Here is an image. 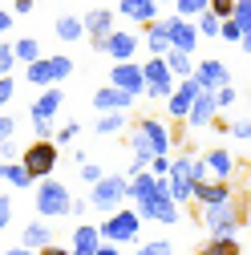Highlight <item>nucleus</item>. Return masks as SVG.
I'll use <instances>...</instances> for the list:
<instances>
[{"instance_id":"53","label":"nucleus","mask_w":251,"mask_h":255,"mask_svg":"<svg viewBox=\"0 0 251 255\" xmlns=\"http://www.w3.org/2000/svg\"><path fill=\"white\" fill-rule=\"evenodd\" d=\"M0 255H37V251H28V247H12V251H0Z\"/></svg>"},{"instance_id":"1","label":"nucleus","mask_w":251,"mask_h":255,"mask_svg":"<svg viewBox=\"0 0 251 255\" xmlns=\"http://www.w3.org/2000/svg\"><path fill=\"white\" fill-rule=\"evenodd\" d=\"M130 199H134V211H138L142 219L166 223V227L178 223V203H174V195H170L166 178H154L150 170L134 174V178H130Z\"/></svg>"},{"instance_id":"3","label":"nucleus","mask_w":251,"mask_h":255,"mask_svg":"<svg viewBox=\"0 0 251 255\" xmlns=\"http://www.w3.org/2000/svg\"><path fill=\"white\" fill-rule=\"evenodd\" d=\"M203 178H207V162H203V158H191V154L174 158L170 174H166V186H170L174 203H186V199L195 195V182H203Z\"/></svg>"},{"instance_id":"31","label":"nucleus","mask_w":251,"mask_h":255,"mask_svg":"<svg viewBox=\"0 0 251 255\" xmlns=\"http://www.w3.org/2000/svg\"><path fill=\"white\" fill-rule=\"evenodd\" d=\"M126 130V114H102L98 118V134H118Z\"/></svg>"},{"instance_id":"26","label":"nucleus","mask_w":251,"mask_h":255,"mask_svg":"<svg viewBox=\"0 0 251 255\" xmlns=\"http://www.w3.org/2000/svg\"><path fill=\"white\" fill-rule=\"evenodd\" d=\"M146 28H150V33H146V45H150V53H154V57H162V53H170V37H166V28H162V20H150Z\"/></svg>"},{"instance_id":"35","label":"nucleus","mask_w":251,"mask_h":255,"mask_svg":"<svg viewBox=\"0 0 251 255\" xmlns=\"http://www.w3.org/2000/svg\"><path fill=\"white\" fill-rule=\"evenodd\" d=\"M12 65H16L12 45H4V41H0V77H8V73H12Z\"/></svg>"},{"instance_id":"22","label":"nucleus","mask_w":251,"mask_h":255,"mask_svg":"<svg viewBox=\"0 0 251 255\" xmlns=\"http://www.w3.org/2000/svg\"><path fill=\"white\" fill-rule=\"evenodd\" d=\"M199 255H239V235H207L199 243Z\"/></svg>"},{"instance_id":"21","label":"nucleus","mask_w":251,"mask_h":255,"mask_svg":"<svg viewBox=\"0 0 251 255\" xmlns=\"http://www.w3.org/2000/svg\"><path fill=\"white\" fill-rule=\"evenodd\" d=\"M215 110H219V102H215V93H199L195 98V106H191V114H186V122L191 126H211V118H215Z\"/></svg>"},{"instance_id":"18","label":"nucleus","mask_w":251,"mask_h":255,"mask_svg":"<svg viewBox=\"0 0 251 255\" xmlns=\"http://www.w3.org/2000/svg\"><path fill=\"white\" fill-rule=\"evenodd\" d=\"M61 102H65V93H61L57 85H49V89L41 93V98H37L33 106H28V114H33V122H53V114L61 110Z\"/></svg>"},{"instance_id":"15","label":"nucleus","mask_w":251,"mask_h":255,"mask_svg":"<svg viewBox=\"0 0 251 255\" xmlns=\"http://www.w3.org/2000/svg\"><path fill=\"white\" fill-rule=\"evenodd\" d=\"M98 53H110L114 61H134V53H138V37H134V33H118V28H114V33L98 45Z\"/></svg>"},{"instance_id":"30","label":"nucleus","mask_w":251,"mask_h":255,"mask_svg":"<svg viewBox=\"0 0 251 255\" xmlns=\"http://www.w3.org/2000/svg\"><path fill=\"white\" fill-rule=\"evenodd\" d=\"M12 53H16V61H24V65H33V61L41 57V45H37L33 37H24V41H16V45H12Z\"/></svg>"},{"instance_id":"50","label":"nucleus","mask_w":251,"mask_h":255,"mask_svg":"<svg viewBox=\"0 0 251 255\" xmlns=\"http://www.w3.org/2000/svg\"><path fill=\"white\" fill-rule=\"evenodd\" d=\"M8 28H12V12H4V8H0V37H4Z\"/></svg>"},{"instance_id":"5","label":"nucleus","mask_w":251,"mask_h":255,"mask_svg":"<svg viewBox=\"0 0 251 255\" xmlns=\"http://www.w3.org/2000/svg\"><path fill=\"white\" fill-rule=\"evenodd\" d=\"M243 207L235 203V199H223V203H211V207H203V227L211 231V235H239V227H243Z\"/></svg>"},{"instance_id":"41","label":"nucleus","mask_w":251,"mask_h":255,"mask_svg":"<svg viewBox=\"0 0 251 255\" xmlns=\"http://www.w3.org/2000/svg\"><path fill=\"white\" fill-rule=\"evenodd\" d=\"M215 102L223 106V110H227V106H235V89H231V85H223V89H215Z\"/></svg>"},{"instance_id":"25","label":"nucleus","mask_w":251,"mask_h":255,"mask_svg":"<svg viewBox=\"0 0 251 255\" xmlns=\"http://www.w3.org/2000/svg\"><path fill=\"white\" fill-rule=\"evenodd\" d=\"M49 243H53V235H49L45 223H28L24 235H20V247H28V251H41V247H49Z\"/></svg>"},{"instance_id":"38","label":"nucleus","mask_w":251,"mask_h":255,"mask_svg":"<svg viewBox=\"0 0 251 255\" xmlns=\"http://www.w3.org/2000/svg\"><path fill=\"white\" fill-rule=\"evenodd\" d=\"M207 8H211V12L219 16V20H227V16H231V8H235V0H211Z\"/></svg>"},{"instance_id":"19","label":"nucleus","mask_w":251,"mask_h":255,"mask_svg":"<svg viewBox=\"0 0 251 255\" xmlns=\"http://www.w3.org/2000/svg\"><path fill=\"white\" fill-rule=\"evenodd\" d=\"M102 247V231L89 227V223H81V227L73 231V243H69V255H98Z\"/></svg>"},{"instance_id":"27","label":"nucleus","mask_w":251,"mask_h":255,"mask_svg":"<svg viewBox=\"0 0 251 255\" xmlns=\"http://www.w3.org/2000/svg\"><path fill=\"white\" fill-rule=\"evenodd\" d=\"M0 178L4 182H12L16 190H24V186H33V174H28L20 162H0Z\"/></svg>"},{"instance_id":"54","label":"nucleus","mask_w":251,"mask_h":255,"mask_svg":"<svg viewBox=\"0 0 251 255\" xmlns=\"http://www.w3.org/2000/svg\"><path fill=\"white\" fill-rule=\"evenodd\" d=\"M239 41H243V49H247V53H251V28H247V33H243V37H239Z\"/></svg>"},{"instance_id":"51","label":"nucleus","mask_w":251,"mask_h":255,"mask_svg":"<svg viewBox=\"0 0 251 255\" xmlns=\"http://www.w3.org/2000/svg\"><path fill=\"white\" fill-rule=\"evenodd\" d=\"M98 255H122V251H118V243H106V239H102V247H98Z\"/></svg>"},{"instance_id":"37","label":"nucleus","mask_w":251,"mask_h":255,"mask_svg":"<svg viewBox=\"0 0 251 255\" xmlns=\"http://www.w3.org/2000/svg\"><path fill=\"white\" fill-rule=\"evenodd\" d=\"M150 174H154V178H166V174H170V158H166V154L150 158Z\"/></svg>"},{"instance_id":"33","label":"nucleus","mask_w":251,"mask_h":255,"mask_svg":"<svg viewBox=\"0 0 251 255\" xmlns=\"http://www.w3.org/2000/svg\"><path fill=\"white\" fill-rule=\"evenodd\" d=\"M231 20L243 28V33H247V28H251V0H235V8H231Z\"/></svg>"},{"instance_id":"8","label":"nucleus","mask_w":251,"mask_h":255,"mask_svg":"<svg viewBox=\"0 0 251 255\" xmlns=\"http://www.w3.org/2000/svg\"><path fill=\"white\" fill-rule=\"evenodd\" d=\"M69 203H73V195H69V186H65V182H57V178H41V186H37V211H41L45 219L69 215Z\"/></svg>"},{"instance_id":"43","label":"nucleus","mask_w":251,"mask_h":255,"mask_svg":"<svg viewBox=\"0 0 251 255\" xmlns=\"http://www.w3.org/2000/svg\"><path fill=\"white\" fill-rule=\"evenodd\" d=\"M53 138H57V142H73V138H77V122H69V126H61V130H57Z\"/></svg>"},{"instance_id":"40","label":"nucleus","mask_w":251,"mask_h":255,"mask_svg":"<svg viewBox=\"0 0 251 255\" xmlns=\"http://www.w3.org/2000/svg\"><path fill=\"white\" fill-rule=\"evenodd\" d=\"M219 37H227V41H239V37H243V28H239V24L227 16V20H223V28H219Z\"/></svg>"},{"instance_id":"14","label":"nucleus","mask_w":251,"mask_h":255,"mask_svg":"<svg viewBox=\"0 0 251 255\" xmlns=\"http://www.w3.org/2000/svg\"><path fill=\"white\" fill-rule=\"evenodd\" d=\"M130 106H134V98L126 89H118V85H106V89L93 93V110L98 114H126Z\"/></svg>"},{"instance_id":"47","label":"nucleus","mask_w":251,"mask_h":255,"mask_svg":"<svg viewBox=\"0 0 251 255\" xmlns=\"http://www.w3.org/2000/svg\"><path fill=\"white\" fill-rule=\"evenodd\" d=\"M0 158H4V162H12V158H16V142H12V138L0 142Z\"/></svg>"},{"instance_id":"52","label":"nucleus","mask_w":251,"mask_h":255,"mask_svg":"<svg viewBox=\"0 0 251 255\" xmlns=\"http://www.w3.org/2000/svg\"><path fill=\"white\" fill-rule=\"evenodd\" d=\"M12 8H16V12H33V0H16Z\"/></svg>"},{"instance_id":"32","label":"nucleus","mask_w":251,"mask_h":255,"mask_svg":"<svg viewBox=\"0 0 251 255\" xmlns=\"http://www.w3.org/2000/svg\"><path fill=\"white\" fill-rule=\"evenodd\" d=\"M219 28H223V20H219L211 8H207V12H199V33H203V37H219Z\"/></svg>"},{"instance_id":"9","label":"nucleus","mask_w":251,"mask_h":255,"mask_svg":"<svg viewBox=\"0 0 251 255\" xmlns=\"http://www.w3.org/2000/svg\"><path fill=\"white\" fill-rule=\"evenodd\" d=\"M73 73V61L69 57H37L33 65L24 69V77H28V85H57V81H65Z\"/></svg>"},{"instance_id":"39","label":"nucleus","mask_w":251,"mask_h":255,"mask_svg":"<svg viewBox=\"0 0 251 255\" xmlns=\"http://www.w3.org/2000/svg\"><path fill=\"white\" fill-rule=\"evenodd\" d=\"M102 174H106L102 166H93V162H81V178H85L89 186H93V182H102Z\"/></svg>"},{"instance_id":"20","label":"nucleus","mask_w":251,"mask_h":255,"mask_svg":"<svg viewBox=\"0 0 251 255\" xmlns=\"http://www.w3.org/2000/svg\"><path fill=\"white\" fill-rule=\"evenodd\" d=\"M191 199H199L203 207H211V203L231 199V190H227V182H219V178H203V182H195V195Z\"/></svg>"},{"instance_id":"12","label":"nucleus","mask_w":251,"mask_h":255,"mask_svg":"<svg viewBox=\"0 0 251 255\" xmlns=\"http://www.w3.org/2000/svg\"><path fill=\"white\" fill-rule=\"evenodd\" d=\"M162 28H166V37H170V49H178V53H195L199 33H195V24L186 20V16H170V20H162Z\"/></svg>"},{"instance_id":"49","label":"nucleus","mask_w":251,"mask_h":255,"mask_svg":"<svg viewBox=\"0 0 251 255\" xmlns=\"http://www.w3.org/2000/svg\"><path fill=\"white\" fill-rule=\"evenodd\" d=\"M37 255H69V247H57V243H49V247H41Z\"/></svg>"},{"instance_id":"4","label":"nucleus","mask_w":251,"mask_h":255,"mask_svg":"<svg viewBox=\"0 0 251 255\" xmlns=\"http://www.w3.org/2000/svg\"><path fill=\"white\" fill-rule=\"evenodd\" d=\"M126 199H130V178L126 174H102V182H93V190H89V207H98L102 215L122 211Z\"/></svg>"},{"instance_id":"42","label":"nucleus","mask_w":251,"mask_h":255,"mask_svg":"<svg viewBox=\"0 0 251 255\" xmlns=\"http://www.w3.org/2000/svg\"><path fill=\"white\" fill-rule=\"evenodd\" d=\"M8 219H12V199H4V195H0V231L8 227Z\"/></svg>"},{"instance_id":"6","label":"nucleus","mask_w":251,"mask_h":255,"mask_svg":"<svg viewBox=\"0 0 251 255\" xmlns=\"http://www.w3.org/2000/svg\"><path fill=\"white\" fill-rule=\"evenodd\" d=\"M98 231H102L106 243H134V239L142 235V215L130 211V207H122V211H114V215L102 219Z\"/></svg>"},{"instance_id":"11","label":"nucleus","mask_w":251,"mask_h":255,"mask_svg":"<svg viewBox=\"0 0 251 255\" xmlns=\"http://www.w3.org/2000/svg\"><path fill=\"white\" fill-rule=\"evenodd\" d=\"M110 85L126 89V93H130V98H138V93H146V77H142V65H134V61H114Z\"/></svg>"},{"instance_id":"2","label":"nucleus","mask_w":251,"mask_h":255,"mask_svg":"<svg viewBox=\"0 0 251 255\" xmlns=\"http://www.w3.org/2000/svg\"><path fill=\"white\" fill-rule=\"evenodd\" d=\"M170 150V130L158 122V118H142L134 130H130V178L134 174H142L146 166H150V158H158V154H166Z\"/></svg>"},{"instance_id":"17","label":"nucleus","mask_w":251,"mask_h":255,"mask_svg":"<svg viewBox=\"0 0 251 255\" xmlns=\"http://www.w3.org/2000/svg\"><path fill=\"white\" fill-rule=\"evenodd\" d=\"M81 24H85V33L93 37V45H102V41L114 33V12H110V8H93V12L81 16Z\"/></svg>"},{"instance_id":"29","label":"nucleus","mask_w":251,"mask_h":255,"mask_svg":"<svg viewBox=\"0 0 251 255\" xmlns=\"http://www.w3.org/2000/svg\"><path fill=\"white\" fill-rule=\"evenodd\" d=\"M162 61L170 65V73H182V77H191V73H195V69H191V53H178V49H170Z\"/></svg>"},{"instance_id":"7","label":"nucleus","mask_w":251,"mask_h":255,"mask_svg":"<svg viewBox=\"0 0 251 255\" xmlns=\"http://www.w3.org/2000/svg\"><path fill=\"white\" fill-rule=\"evenodd\" d=\"M57 142H49V138H37L33 146H28L24 154H20V166L33 174V178H49L53 170H57Z\"/></svg>"},{"instance_id":"34","label":"nucleus","mask_w":251,"mask_h":255,"mask_svg":"<svg viewBox=\"0 0 251 255\" xmlns=\"http://www.w3.org/2000/svg\"><path fill=\"white\" fill-rule=\"evenodd\" d=\"M134 255H174V247H170L166 239H154V243H142Z\"/></svg>"},{"instance_id":"48","label":"nucleus","mask_w":251,"mask_h":255,"mask_svg":"<svg viewBox=\"0 0 251 255\" xmlns=\"http://www.w3.org/2000/svg\"><path fill=\"white\" fill-rule=\"evenodd\" d=\"M33 130H37V138H53V126L49 122H33Z\"/></svg>"},{"instance_id":"24","label":"nucleus","mask_w":251,"mask_h":255,"mask_svg":"<svg viewBox=\"0 0 251 255\" xmlns=\"http://www.w3.org/2000/svg\"><path fill=\"white\" fill-rule=\"evenodd\" d=\"M203 162H207V174H215L219 182H227V178H231V170H235V158H231L227 150H211Z\"/></svg>"},{"instance_id":"23","label":"nucleus","mask_w":251,"mask_h":255,"mask_svg":"<svg viewBox=\"0 0 251 255\" xmlns=\"http://www.w3.org/2000/svg\"><path fill=\"white\" fill-rule=\"evenodd\" d=\"M122 16H130V20H142V24H150L154 16H158V0H122Z\"/></svg>"},{"instance_id":"13","label":"nucleus","mask_w":251,"mask_h":255,"mask_svg":"<svg viewBox=\"0 0 251 255\" xmlns=\"http://www.w3.org/2000/svg\"><path fill=\"white\" fill-rule=\"evenodd\" d=\"M199 93H203V85L195 81V73H191V77H182V85H178V89L170 93V98H166V110H170V118H186Z\"/></svg>"},{"instance_id":"28","label":"nucleus","mask_w":251,"mask_h":255,"mask_svg":"<svg viewBox=\"0 0 251 255\" xmlns=\"http://www.w3.org/2000/svg\"><path fill=\"white\" fill-rule=\"evenodd\" d=\"M53 28H57V37H61V41H81V37H85V24H81L77 16H57Z\"/></svg>"},{"instance_id":"44","label":"nucleus","mask_w":251,"mask_h":255,"mask_svg":"<svg viewBox=\"0 0 251 255\" xmlns=\"http://www.w3.org/2000/svg\"><path fill=\"white\" fill-rule=\"evenodd\" d=\"M12 130H16V122L0 114V142H8V138H12Z\"/></svg>"},{"instance_id":"16","label":"nucleus","mask_w":251,"mask_h":255,"mask_svg":"<svg viewBox=\"0 0 251 255\" xmlns=\"http://www.w3.org/2000/svg\"><path fill=\"white\" fill-rule=\"evenodd\" d=\"M195 81H199L207 93H215V89L231 85V73H227V65H223V61H203V65L195 69Z\"/></svg>"},{"instance_id":"10","label":"nucleus","mask_w":251,"mask_h":255,"mask_svg":"<svg viewBox=\"0 0 251 255\" xmlns=\"http://www.w3.org/2000/svg\"><path fill=\"white\" fill-rule=\"evenodd\" d=\"M142 77H146V93L150 98H170L174 93V73L162 57H150L146 65H142Z\"/></svg>"},{"instance_id":"46","label":"nucleus","mask_w":251,"mask_h":255,"mask_svg":"<svg viewBox=\"0 0 251 255\" xmlns=\"http://www.w3.org/2000/svg\"><path fill=\"white\" fill-rule=\"evenodd\" d=\"M12 102V77H0V106Z\"/></svg>"},{"instance_id":"45","label":"nucleus","mask_w":251,"mask_h":255,"mask_svg":"<svg viewBox=\"0 0 251 255\" xmlns=\"http://www.w3.org/2000/svg\"><path fill=\"white\" fill-rule=\"evenodd\" d=\"M231 134L243 138V142H251V122H235V126H231Z\"/></svg>"},{"instance_id":"36","label":"nucleus","mask_w":251,"mask_h":255,"mask_svg":"<svg viewBox=\"0 0 251 255\" xmlns=\"http://www.w3.org/2000/svg\"><path fill=\"white\" fill-rule=\"evenodd\" d=\"M178 4V16H195V12H207L211 0H174Z\"/></svg>"}]
</instances>
